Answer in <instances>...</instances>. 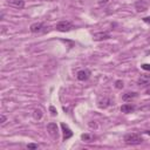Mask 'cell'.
<instances>
[{
	"label": "cell",
	"instance_id": "6da1fadb",
	"mask_svg": "<svg viewBox=\"0 0 150 150\" xmlns=\"http://www.w3.org/2000/svg\"><path fill=\"white\" fill-rule=\"evenodd\" d=\"M123 139L127 144H130V145H137L143 142V138L137 134H127Z\"/></svg>",
	"mask_w": 150,
	"mask_h": 150
},
{
	"label": "cell",
	"instance_id": "7a4b0ae2",
	"mask_svg": "<svg viewBox=\"0 0 150 150\" xmlns=\"http://www.w3.org/2000/svg\"><path fill=\"white\" fill-rule=\"evenodd\" d=\"M74 28V25L70 22V21H67V20H63V21H60L55 25V29L59 30V32H69Z\"/></svg>",
	"mask_w": 150,
	"mask_h": 150
},
{
	"label": "cell",
	"instance_id": "3957f363",
	"mask_svg": "<svg viewBox=\"0 0 150 150\" xmlns=\"http://www.w3.org/2000/svg\"><path fill=\"white\" fill-rule=\"evenodd\" d=\"M46 26L42 22H34L29 26V29L32 33H41V32H46Z\"/></svg>",
	"mask_w": 150,
	"mask_h": 150
},
{
	"label": "cell",
	"instance_id": "277c9868",
	"mask_svg": "<svg viewBox=\"0 0 150 150\" xmlns=\"http://www.w3.org/2000/svg\"><path fill=\"white\" fill-rule=\"evenodd\" d=\"M47 131L49 132V135H50L52 137L57 138V136H59V130H57L56 123H54V122L48 123V124H47Z\"/></svg>",
	"mask_w": 150,
	"mask_h": 150
},
{
	"label": "cell",
	"instance_id": "5b68a950",
	"mask_svg": "<svg viewBox=\"0 0 150 150\" xmlns=\"http://www.w3.org/2000/svg\"><path fill=\"white\" fill-rule=\"evenodd\" d=\"M90 75H91V73H90L89 69H82V70H79L77 71L76 77L80 81H86V80H88L90 77Z\"/></svg>",
	"mask_w": 150,
	"mask_h": 150
},
{
	"label": "cell",
	"instance_id": "8992f818",
	"mask_svg": "<svg viewBox=\"0 0 150 150\" xmlns=\"http://www.w3.org/2000/svg\"><path fill=\"white\" fill-rule=\"evenodd\" d=\"M110 38V34L107 32H97L93 34V39L95 41H102V40H107Z\"/></svg>",
	"mask_w": 150,
	"mask_h": 150
},
{
	"label": "cell",
	"instance_id": "52a82bcc",
	"mask_svg": "<svg viewBox=\"0 0 150 150\" xmlns=\"http://www.w3.org/2000/svg\"><path fill=\"white\" fill-rule=\"evenodd\" d=\"M137 84L139 87H145L150 84V75H141L137 80Z\"/></svg>",
	"mask_w": 150,
	"mask_h": 150
},
{
	"label": "cell",
	"instance_id": "ba28073f",
	"mask_svg": "<svg viewBox=\"0 0 150 150\" xmlns=\"http://www.w3.org/2000/svg\"><path fill=\"white\" fill-rule=\"evenodd\" d=\"M135 8L137 12H145L148 9V4L143 0H138L135 2Z\"/></svg>",
	"mask_w": 150,
	"mask_h": 150
},
{
	"label": "cell",
	"instance_id": "9c48e42d",
	"mask_svg": "<svg viewBox=\"0 0 150 150\" xmlns=\"http://www.w3.org/2000/svg\"><path fill=\"white\" fill-rule=\"evenodd\" d=\"M136 110V105L131 104V103H125L121 107V111L124 114H129V112H134Z\"/></svg>",
	"mask_w": 150,
	"mask_h": 150
},
{
	"label": "cell",
	"instance_id": "30bf717a",
	"mask_svg": "<svg viewBox=\"0 0 150 150\" xmlns=\"http://www.w3.org/2000/svg\"><path fill=\"white\" fill-rule=\"evenodd\" d=\"M61 128L63 131V141H67L68 138H70L73 136V131L68 128V125H66L64 123H61Z\"/></svg>",
	"mask_w": 150,
	"mask_h": 150
},
{
	"label": "cell",
	"instance_id": "8fae6325",
	"mask_svg": "<svg viewBox=\"0 0 150 150\" xmlns=\"http://www.w3.org/2000/svg\"><path fill=\"white\" fill-rule=\"evenodd\" d=\"M137 96H138V94H137L136 91H128V93L123 94V96H122V100H123V101H125V102H129V101H132V100H135Z\"/></svg>",
	"mask_w": 150,
	"mask_h": 150
},
{
	"label": "cell",
	"instance_id": "7c38bea8",
	"mask_svg": "<svg viewBox=\"0 0 150 150\" xmlns=\"http://www.w3.org/2000/svg\"><path fill=\"white\" fill-rule=\"evenodd\" d=\"M110 104H111V100L108 98V97H104L103 100L98 101V107H100V108H107V107H109Z\"/></svg>",
	"mask_w": 150,
	"mask_h": 150
},
{
	"label": "cell",
	"instance_id": "4fadbf2b",
	"mask_svg": "<svg viewBox=\"0 0 150 150\" xmlns=\"http://www.w3.org/2000/svg\"><path fill=\"white\" fill-rule=\"evenodd\" d=\"M9 5L14 6V7H18V8H22L25 6V1L23 0H13L9 2Z\"/></svg>",
	"mask_w": 150,
	"mask_h": 150
},
{
	"label": "cell",
	"instance_id": "5bb4252c",
	"mask_svg": "<svg viewBox=\"0 0 150 150\" xmlns=\"http://www.w3.org/2000/svg\"><path fill=\"white\" fill-rule=\"evenodd\" d=\"M42 115H43V112H42V110L41 109H35L34 110V112H33V117L35 118V120H41V117H42Z\"/></svg>",
	"mask_w": 150,
	"mask_h": 150
},
{
	"label": "cell",
	"instance_id": "9a60e30c",
	"mask_svg": "<svg viewBox=\"0 0 150 150\" xmlns=\"http://www.w3.org/2000/svg\"><path fill=\"white\" fill-rule=\"evenodd\" d=\"M81 138H82L83 141H87V142H90V141L93 139V136H90V135H88V134H83V135L81 136Z\"/></svg>",
	"mask_w": 150,
	"mask_h": 150
},
{
	"label": "cell",
	"instance_id": "2e32d148",
	"mask_svg": "<svg viewBox=\"0 0 150 150\" xmlns=\"http://www.w3.org/2000/svg\"><path fill=\"white\" fill-rule=\"evenodd\" d=\"M115 87H116L117 89H122V88H123V82H122L121 80H117V81L115 82Z\"/></svg>",
	"mask_w": 150,
	"mask_h": 150
},
{
	"label": "cell",
	"instance_id": "e0dca14e",
	"mask_svg": "<svg viewBox=\"0 0 150 150\" xmlns=\"http://www.w3.org/2000/svg\"><path fill=\"white\" fill-rule=\"evenodd\" d=\"M27 148L28 149H38L39 145L38 144H34V143H29V144H27Z\"/></svg>",
	"mask_w": 150,
	"mask_h": 150
},
{
	"label": "cell",
	"instance_id": "ac0fdd59",
	"mask_svg": "<svg viewBox=\"0 0 150 150\" xmlns=\"http://www.w3.org/2000/svg\"><path fill=\"white\" fill-rule=\"evenodd\" d=\"M6 120H7V118H6V116H5L4 114H1V115H0V122H1V125H2V124H5Z\"/></svg>",
	"mask_w": 150,
	"mask_h": 150
},
{
	"label": "cell",
	"instance_id": "d6986e66",
	"mask_svg": "<svg viewBox=\"0 0 150 150\" xmlns=\"http://www.w3.org/2000/svg\"><path fill=\"white\" fill-rule=\"evenodd\" d=\"M142 68H143L144 70H150V64H149V63H143V64H142Z\"/></svg>",
	"mask_w": 150,
	"mask_h": 150
},
{
	"label": "cell",
	"instance_id": "ffe728a7",
	"mask_svg": "<svg viewBox=\"0 0 150 150\" xmlns=\"http://www.w3.org/2000/svg\"><path fill=\"white\" fill-rule=\"evenodd\" d=\"M144 22H146V23H150V16H145V18H143L142 19Z\"/></svg>",
	"mask_w": 150,
	"mask_h": 150
},
{
	"label": "cell",
	"instance_id": "44dd1931",
	"mask_svg": "<svg viewBox=\"0 0 150 150\" xmlns=\"http://www.w3.org/2000/svg\"><path fill=\"white\" fill-rule=\"evenodd\" d=\"M49 110L52 111V114H53V115H55V114H56V110H55V108H54V107H50V108H49Z\"/></svg>",
	"mask_w": 150,
	"mask_h": 150
},
{
	"label": "cell",
	"instance_id": "7402d4cb",
	"mask_svg": "<svg viewBox=\"0 0 150 150\" xmlns=\"http://www.w3.org/2000/svg\"><path fill=\"white\" fill-rule=\"evenodd\" d=\"M109 0H98V4L100 5H104V4H107Z\"/></svg>",
	"mask_w": 150,
	"mask_h": 150
},
{
	"label": "cell",
	"instance_id": "603a6c76",
	"mask_svg": "<svg viewBox=\"0 0 150 150\" xmlns=\"http://www.w3.org/2000/svg\"><path fill=\"white\" fill-rule=\"evenodd\" d=\"M144 132H145V134H146V135H149V136H150V130H145V131H144Z\"/></svg>",
	"mask_w": 150,
	"mask_h": 150
},
{
	"label": "cell",
	"instance_id": "cb8c5ba5",
	"mask_svg": "<svg viewBox=\"0 0 150 150\" xmlns=\"http://www.w3.org/2000/svg\"><path fill=\"white\" fill-rule=\"evenodd\" d=\"M146 94H148V95H150V89H149V90H146Z\"/></svg>",
	"mask_w": 150,
	"mask_h": 150
},
{
	"label": "cell",
	"instance_id": "d4e9b609",
	"mask_svg": "<svg viewBox=\"0 0 150 150\" xmlns=\"http://www.w3.org/2000/svg\"><path fill=\"white\" fill-rule=\"evenodd\" d=\"M148 42L150 43V35H149V38H148Z\"/></svg>",
	"mask_w": 150,
	"mask_h": 150
}]
</instances>
